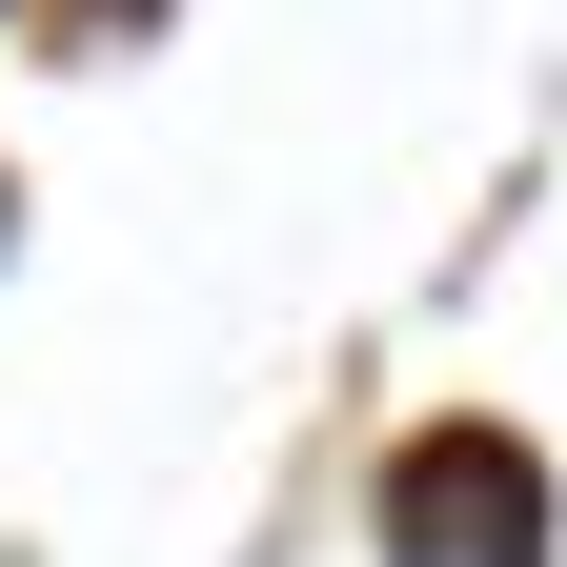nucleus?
<instances>
[{"mask_svg": "<svg viewBox=\"0 0 567 567\" xmlns=\"http://www.w3.org/2000/svg\"><path fill=\"white\" fill-rule=\"evenodd\" d=\"M385 527H405V567H547V486H527L507 425H425Z\"/></svg>", "mask_w": 567, "mask_h": 567, "instance_id": "1", "label": "nucleus"}]
</instances>
